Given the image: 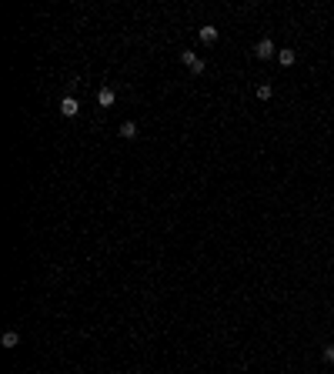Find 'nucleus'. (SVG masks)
<instances>
[{"label": "nucleus", "mask_w": 334, "mask_h": 374, "mask_svg": "<svg viewBox=\"0 0 334 374\" xmlns=\"http://www.w3.org/2000/svg\"><path fill=\"white\" fill-rule=\"evenodd\" d=\"M254 57H257V60H271V57H278V50H274V40L261 37V40L254 44Z\"/></svg>", "instance_id": "2"}, {"label": "nucleus", "mask_w": 334, "mask_h": 374, "mask_svg": "<svg viewBox=\"0 0 334 374\" xmlns=\"http://www.w3.org/2000/svg\"><path fill=\"white\" fill-rule=\"evenodd\" d=\"M324 361L334 364V344H324Z\"/></svg>", "instance_id": "10"}, {"label": "nucleus", "mask_w": 334, "mask_h": 374, "mask_svg": "<svg viewBox=\"0 0 334 374\" xmlns=\"http://www.w3.org/2000/svg\"><path fill=\"white\" fill-rule=\"evenodd\" d=\"M114 100H117L114 87H100L97 90V104H100V107H114Z\"/></svg>", "instance_id": "4"}, {"label": "nucleus", "mask_w": 334, "mask_h": 374, "mask_svg": "<svg viewBox=\"0 0 334 374\" xmlns=\"http://www.w3.org/2000/svg\"><path fill=\"white\" fill-rule=\"evenodd\" d=\"M0 344H3V348H17V344H20V334H17V331H7V334L0 338Z\"/></svg>", "instance_id": "8"}, {"label": "nucleus", "mask_w": 334, "mask_h": 374, "mask_svg": "<svg viewBox=\"0 0 334 374\" xmlns=\"http://www.w3.org/2000/svg\"><path fill=\"white\" fill-rule=\"evenodd\" d=\"M294 60H298V54H294L291 47H284V50H278V64H281V67H291V64H294Z\"/></svg>", "instance_id": "6"}, {"label": "nucleus", "mask_w": 334, "mask_h": 374, "mask_svg": "<svg viewBox=\"0 0 334 374\" xmlns=\"http://www.w3.org/2000/svg\"><path fill=\"white\" fill-rule=\"evenodd\" d=\"M197 37L204 40V44H217V37H221V33H217V27L207 23V27H200V30H197Z\"/></svg>", "instance_id": "5"}, {"label": "nucleus", "mask_w": 334, "mask_h": 374, "mask_svg": "<svg viewBox=\"0 0 334 374\" xmlns=\"http://www.w3.org/2000/svg\"><path fill=\"white\" fill-rule=\"evenodd\" d=\"M117 134H121L124 141H134V137H137V124H134V121H124V124H121V131H117Z\"/></svg>", "instance_id": "7"}, {"label": "nucleus", "mask_w": 334, "mask_h": 374, "mask_svg": "<svg viewBox=\"0 0 334 374\" xmlns=\"http://www.w3.org/2000/svg\"><path fill=\"white\" fill-rule=\"evenodd\" d=\"M180 64L187 67V70H190V74H194V77L207 70V64H204V60H200V57L194 54V50H180Z\"/></svg>", "instance_id": "1"}, {"label": "nucleus", "mask_w": 334, "mask_h": 374, "mask_svg": "<svg viewBox=\"0 0 334 374\" xmlns=\"http://www.w3.org/2000/svg\"><path fill=\"white\" fill-rule=\"evenodd\" d=\"M77 110H80L77 97H64L60 100V114H64V117H77Z\"/></svg>", "instance_id": "3"}, {"label": "nucleus", "mask_w": 334, "mask_h": 374, "mask_svg": "<svg viewBox=\"0 0 334 374\" xmlns=\"http://www.w3.org/2000/svg\"><path fill=\"white\" fill-rule=\"evenodd\" d=\"M254 94H257V100H271L274 97V87H271V84H257Z\"/></svg>", "instance_id": "9"}]
</instances>
